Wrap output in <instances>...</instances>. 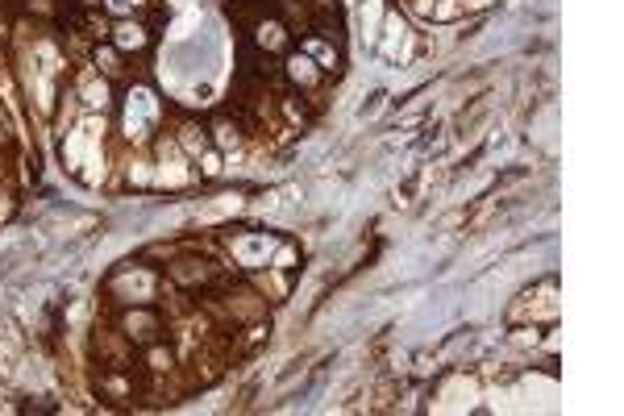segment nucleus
<instances>
[{"mask_svg":"<svg viewBox=\"0 0 624 416\" xmlns=\"http://www.w3.org/2000/svg\"><path fill=\"white\" fill-rule=\"evenodd\" d=\"M117 321H121V333L138 350H146V345H155V342H167V317H163L158 304H133V309L121 312Z\"/></svg>","mask_w":624,"mask_h":416,"instance_id":"1","label":"nucleus"},{"mask_svg":"<svg viewBox=\"0 0 624 416\" xmlns=\"http://www.w3.org/2000/svg\"><path fill=\"white\" fill-rule=\"evenodd\" d=\"M279 72H283V80H291V88H296V92H304V96L316 92V88L325 83V72L316 67V59H308V55H304V50H288Z\"/></svg>","mask_w":624,"mask_h":416,"instance_id":"2","label":"nucleus"},{"mask_svg":"<svg viewBox=\"0 0 624 416\" xmlns=\"http://www.w3.org/2000/svg\"><path fill=\"white\" fill-rule=\"evenodd\" d=\"M97 67H100V75H108V80H121V50L113 47V42H100L97 47Z\"/></svg>","mask_w":624,"mask_h":416,"instance_id":"4","label":"nucleus"},{"mask_svg":"<svg viewBox=\"0 0 624 416\" xmlns=\"http://www.w3.org/2000/svg\"><path fill=\"white\" fill-rule=\"evenodd\" d=\"M108 42H113L121 55H130V50H150V47H155V30L142 25V21H133V17H125V21H113Z\"/></svg>","mask_w":624,"mask_h":416,"instance_id":"3","label":"nucleus"}]
</instances>
